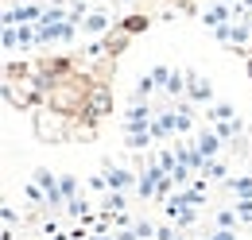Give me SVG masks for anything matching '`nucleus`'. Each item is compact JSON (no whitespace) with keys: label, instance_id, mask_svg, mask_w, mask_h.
Here are the masks:
<instances>
[{"label":"nucleus","instance_id":"obj_1","mask_svg":"<svg viewBox=\"0 0 252 240\" xmlns=\"http://www.w3.org/2000/svg\"><path fill=\"white\" fill-rule=\"evenodd\" d=\"M35 136L43 140V144H66L70 136H74V117L63 113V109H55V105H43V109H35Z\"/></svg>","mask_w":252,"mask_h":240},{"label":"nucleus","instance_id":"obj_2","mask_svg":"<svg viewBox=\"0 0 252 240\" xmlns=\"http://www.w3.org/2000/svg\"><path fill=\"white\" fill-rule=\"evenodd\" d=\"M39 186H43V194H47V210H59V206H66V194H63V179L59 175H51L47 167H35L32 175Z\"/></svg>","mask_w":252,"mask_h":240},{"label":"nucleus","instance_id":"obj_3","mask_svg":"<svg viewBox=\"0 0 252 240\" xmlns=\"http://www.w3.org/2000/svg\"><path fill=\"white\" fill-rule=\"evenodd\" d=\"M113 113V97H109V90H90V101H86V117L90 120H101Z\"/></svg>","mask_w":252,"mask_h":240},{"label":"nucleus","instance_id":"obj_4","mask_svg":"<svg viewBox=\"0 0 252 240\" xmlns=\"http://www.w3.org/2000/svg\"><path fill=\"white\" fill-rule=\"evenodd\" d=\"M221 144H225V140H221L218 132H214V128H202V132H198V136H194V148L202 151V155H206V159H218V151H221Z\"/></svg>","mask_w":252,"mask_h":240},{"label":"nucleus","instance_id":"obj_5","mask_svg":"<svg viewBox=\"0 0 252 240\" xmlns=\"http://www.w3.org/2000/svg\"><path fill=\"white\" fill-rule=\"evenodd\" d=\"M105 179H109V190H128V186H136L140 175H132V171H125V167L105 163Z\"/></svg>","mask_w":252,"mask_h":240},{"label":"nucleus","instance_id":"obj_6","mask_svg":"<svg viewBox=\"0 0 252 240\" xmlns=\"http://www.w3.org/2000/svg\"><path fill=\"white\" fill-rule=\"evenodd\" d=\"M187 93H190V101H210V97H214L210 82H202L194 70H187Z\"/></svg>","mask_w":252,"mask_h":240},{"label":"nucleus","instance_id":"obj_7","mask_svg":"<svg viewBox=\"0 0 252 240\" xmlns=\"http://www.w3.org/2000/svg\"><path fill=\"white\" fill-rule=\"evenodd\" d=\"M125 132H128L125 144L132 151H148V148H152V140H156V136H152V128H125Z\"/></svg>","mask_w":252,"mask_h":240},{"label":"nucleus","instance_id":"obj_8","mask_svg":"<svg viewBox=\"0 0 252 240\" xmlns=\"http://www.w3.org/2000/svg\"><path fill=\"white\" fill-rule=\"evenodd\" d=\"M225 190H233L237 198H252V167H249V175H237V179H225Z\"/></svg>","mask_w":252,"mask_h":240},{"label":"nucleus","instance_id":"obj_9","mask_svg":"<svg viewBox=\"0 0 252 240\" xmlns=\"http://www.w3.org/2000/svg\"><path fill=\"white\" fill-rule=\"evenodd\" d=\"M82 28L97 35V31H105V28H109V16H105V12H90V16L82 20Z\"/></svg>","mask_w":252,"mask_h":240},{"label":"nucleus","instance_id":"obj_10","mask_svg":"<svg viewBox=\"0 0 252 240\" xmlns=\"http://www.w3.org/2000/svg\"><path fill=\"white\" fill-rule=\"evenodd\" d=\"M121 28H125L128 35H136V31H148V16H128Z\"/></svg>","mask_w":252,"mask_h":240},{"label":"nucleus","instance_id":"obj_11","mask_svg":"<svg viewBox=\"0 0 252 240\" xmlns=\"http://www.w3.org/2000/svg\"><path fill=\"white\" fill-rule=\"evenodd\" d=\"M237 221H241V217H237V210H221V213H218V225H221V229H233Z\"/></svg>","mask_w":252,"mask_h":240},{"label":"nucleus","instance_id":"obj_12","mask_svg":"<svg viewBox=\"0 0 252 240\" xmlns=\"http://www.w3.org/2000/svg\"><path fill=\"white\" fill-rule=\"evenodd\" d=\"M233 210H237V217H241V221H252V198H241Z\"/></svg>","mask_w":252,"mask_h":240},{"label":"nucleus","instance_id":"obj_13","mask_svg":"<svg viewBox=\"0 0 252 240\" xmlns=\"http://www.w3.org/2000/svg\"><path fill=\"white\" fill-rule=\"evenodd\" d=\"M63 194H66V202H70V198H78V179L63 175Z\"/></svg>","mask_w":252,"mask_h":240},{"label":"nucleus","instance_id":"obj_14","mask_svg":"<svg viewBox=\"0 0 252 240\" xmlns=\"http://www.w3.org/2000/svg\"><path fill=\"white\" fill-rule=\"evenodd\" d=\"M210 240H237V233H233V229H214V233H210Z\"/></svg>","mask_w":252,"mask_h":240},{"label":"nucleus","instance_id":"obj_15","mask_svg":"<svg viewBox=\"0 0 252 240\" xmlns=\"http://www.w3.org/2000/svg\"><path fill=\"white\" fill-rule=\"evenodd\" d=\"M249 78H252V59H249Z\"/></svg>","mask_w":252,"mask_h":240}]
</instances>
